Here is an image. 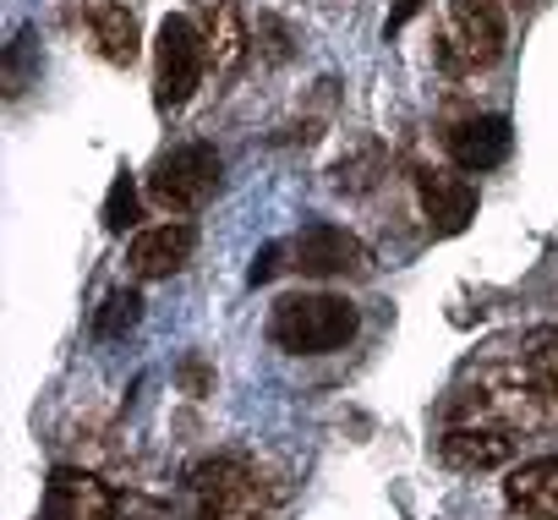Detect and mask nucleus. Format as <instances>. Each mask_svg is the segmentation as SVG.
<instances>
[{
  "mask_svg": "<svg viewBox=\"0 0 558 520\" xmlns=\"http://www.w3.org/2000/svg\"><path fill=\"white\" fill-rule=\"evenodd\" d=\"M197 28H203V45H208L214 72L230 77V72L246 61V23H241V7H235V0H197Z\"/></svg>",
  "mask_w": 558,
  "mask_h": 520,
  "instance_id": "9b49d317",
  "label": "nucleus"
},
{
  "mask_svg": "<svg viewBox=\"0 0 558 520\" xmlns=\"http://www.w3.org/2000/svg\"><path fill=\"white\" fill-rule=\"evenodd\" d=\"M203 66H208V45H203V28L186 23V17H165L159 28V45H154V94L159 105H186L203 83Z\"/></svg>",
  "mask_w": 558,
  "mask_h": 520,
  "instance_id": "39448f33",
  "label": "nucleus"
},
{
  "mask_svg": "<svg viewBox=\"0 0 558 520\" xmlns=\"http://www.w3.org/2000/svg\"><path fill=\"white\" fill-rule=\"evenodd\" d=\"M181 384H186V395H203V389L214 384L208 362H203V356H186V362H181Z\"/></svg>",
  "mask_w": 558,
  "mask_h": 520,
  "instance_id": "a211bd4d",
  "label": "nucleus"
},
{
  "mask_svg": "<svg viewBox=\"0 0 558 520\" xmlns=\"http://www.w3.org/2000/svg\"><path fill=\"white\" fill-rule=\"evenodd\" d=\"M274 269H279V246H263V252H257V264H252V286L274 280Z\"/></svg>",
  "mask_w": 558,
  "mask_h": 520,
  "instance_id": "6ab92c4d",
  "label": "nucleus"
},
{
  "mask_svg": "<svg viewBox=\"0 0 558 520\" xmlns=\"http://www.w3.org/2000/svg\"><path fill=\"white\" fill-rule=\"evenodd\" d=\"M219 186V154L208 143H186V148H170L154 159L148 170V197L165 208V214H192L214 197Z\"/></svg>",
  "mask_w": 558,
  "mask_h": 520,
  "instance_id": "20e7f679",
  "label": "nucleus"
},
{
  "mask_svg": "<svg viewBox=\"0 0 558 520\" xmlns=\"http://www.w3.org/2000/svg\"><path fill=\"white\" fill-rule=\"evenodd\" d=\"M83 28L94 39V50L110 66H132L137 61V17L121 0H83Z\"/></svg>",
  "mask_w": 558,
  "mask_h": 520,
  "instance_id": "f8f14e48",
  "label": "nucleus"
},
{
  "mask_svg": "<svg viewBox=\"0 0 558 520\" xmlns=\"http://www.w3.org/2000/svg\"><path fill=\"white\" fill-rule=\"evenodd\" d=\"M498 7H504V12H531L536 0H498Z\"/></svg>",
  "mask_w": 558,
  "mask_h": 520,
  "instance_id": "aec40b11",
  "label": "nucleus"
},
{
  "mask_svg": "<svg viewBox=\"0 0 558 520\" xmlns=\"http://www.w3.org/2000/svg\"><path fill=\"white\" fill-rule=\"evenodd\" d=\"M514 427L509 422H487V416H460L444 438H438V455H444V465H454V471H493V465H504L509 455H514Z\"/></svg>",
  "mask_w": 558,
  "mask_h": 520,
  "instance_id": "423d86ee",
  "label": "nucleus"
},
{
  "mask_svg": "<svg viewBox=\"0 0 558 520\" xmlns=\"http://www.w3.org/2000/svg\"><path fill=\"white\" fill-rule=\"evenodd\" d=\"M50 509H56L61 520H116V493H110L99 476L61 465V471L50 476Z\"/></svg>",
  "mask_w": 558,
  "mask_h": 520,
  "instance_id": "ddd939ff",
  "label": "nucleus"
},
{
  "mask_svg": "<svg viewBox=\"0 0 558 520\" xmlns=\"http://www.w3.org/2000/svg\"><path fill=\"white\" fill-rule=\"evenodd\" d=\"M291 252H296V269H302V275H318V280L367 275V269H373V252H367L351 230H340V225H307V230L291 241Z\"/></svg>",
  "mask_w": 558,
  "mask_h": 520,
  "instance_id": "0eeeda50",
  "label": "nucleus"
},
{
  "mask_svg": "<svg viewBox=\"0 0 558 520\" xmlns=\"http://www.w3.org/2000/svg\"><path fill=\"white\" fill-rule=\"evenodd\" d=\"M504 498H509L520 515H531V520H558V455L509 471Z\"/></svg>",
  "mask_w": 558,
  "mask_h": 520,
  "instance_id": "4468645a",
  "label": "nucleus"
},
{
  "mask_svg": "<svg viewBox=\"0 0 558 520\" xmlns=\"http://www.w3.org/2000/svg\"><path fill=\"white\" fill-rule=\"evenodd\" d=\"M241 520H263V515H241Z\"/></svg>",
  "mask_w": 558,
  "mask_h": 520,
  "instance_id": "412c9836",
  "label": "nucleus"
},
{
  "mask_svg": "<svg viewBox=\"0 0 558 520\" xmlns=\"http://www.w3.org/2000/svg\"><path fill=\"white\" fill-rule=\"evenodd\" d=\"M520 367L542 384L547 400H558V329H531L520 346Z\"/></svg>",
  "mask_w": 558,
  "mask_h": 520,
  "instance_id": "2eb2a0df",
  "label": "nucleus"
},
{
  "mask_svg": "<svg viewBox=\"0 0 558 520\" xmlns=\"http://www.w3.org/2000/svg\"><path fill=\"white\" fill-rule=\"evenodd\" d=\"M509 148H514V132L504 116H471L449 132V159L460 170H493L509 159Z\"/></svg>",
  "mask_w": 558,
  "mask_h": 520,
  "instance_id": "9d476101",
  "label": "nucleus"
},
{
  "mask_svg": "<svg viewBox=\"0 0 558 520\" xmlns=\"http://www.w3.org/2000/svg\"><path fill=\"white\" fill-rule=\"evenodd\" d=\"M192 493L203 520H241V515H263V504H274L286 487H268L263 465L246 455H214L192 471Z\"/></svg>",
  "mask_w": 558,
  "mask_h": 520,
  "instance_id": "7ed1b4c3",
  "label": "nucleus"
},
{
  "mask_svg": "<svg viewBox=\"0 0 558 520\" xmlns=\"http://www.w3.org/2000/svg\"><path fill=\"white\" fill-rule=\"evenodd\" d=\"M416 197H422V214H427L433 235H460L476 219V186L454 170L422 165L416 170Z\"/></svg>",
  "mask_w": 558,
  "mask_h": 520,
  "instance_id": "6e6552de",
  "label": "nucleus"
},
{
  "mask_svg": "<svg viewBox=\"0 0 558 520\" xmlns=\"http://www.w3.org/2000/svg\"><path fill=\"white\" fill-rule=\"evenodd\" d=\"M504 45H509V23H504L498 0H449L433 56L449 77H476V72L498 66Z\"/></svg>",
  "mask_w": 558,
  "mask_h": 520,
  "instance_id": "f257e3e1",
  "label": "nucleus"
},
{
  "mask_svg": "<svg viewBox=\"0 0 558 520\" xmlns=\"http://www.w3.org/2000/svg\"><path fill=\"white\" fill-rule=\"evenodd\" d=\"M132 225H137V186H132V176L121 170L116 186H110V197H105V230L121 235V230H132Z\"/></svg>",
  "mask_w": 558,
  "mask_h": 520,
  "instance_id": "f3484780",
  "label": "nucleus"
},
{
  "mask_svg": "<svg viewBox=\"0 0 558 520\" xmlns=\"http://www.w3.org/2000/svg\"><path fill=\"white\" fill-rule=\"evenodd\" d=\"M137 318H143V297L137 291H110L105 307H99V318H94V335L99 340H121V335L137 329Z\"/></svg>",
  "mask_w": 558,
  "mask_h": 520,
  "instance_id": "dca6fc26",
  "label": "nucleus"
},
{
  "mask_svg": "<svg viewBox=\"0 0 558 520\" xmlns=\"http://www.w3.org/2000/svg\"><path fill=\"white\" fill-rule=\"evenodd\" d=\"M192 246H197V230L181 225V219L154 225V230H137L132 246H126V269L137 280H165V275H175L186 257H192Z\"/></svg>",
  "mask_w": 558,
  "mask_h": 520,
  "instance_id": "1a4fd4ad",
  "label": "nucleus"
},
{
  "mask_svg": "<svg viewBox=\"0 0 558 520\" xmlns=\"http://www.w3.org/2000/svg\"><path fill=\"white\" fill-rule=\"evenodd\" d=\"M362 329V313L345 297H286L268 318L274 346H286L296 356H324L340 351L351 335Z\"/></svg>",
  "mask_w": 558,
  "mask_h": 520,
  "instance_id": "f03ea898",
  "label": "nucleus"
}]
</instances>
